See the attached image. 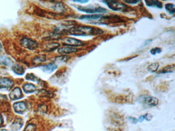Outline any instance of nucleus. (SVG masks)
Returning <instances> with one entry per match:
<instances>
[{
  "mask_svg": "<svg viewBox=\"0 0 175 131\" xmlns=\"http://www.w3.org/2000/svg\"><path fill=\"white\" fill-rule=\"evenodd\" d=\"M57 68V65L54 63H51L47 65H45L42 67V69L45 72H52Z\"/></svg>",
  "mask_w": 175,
  "mask_h": 131,
  "instance_id": "ddd939ff",
  "label": "nucleus"
},
{
  "mask_svg": "<svg viewBox=\"0 0 175 131\" xmlns=\"http://www.w3.org/2000/svg\"><path fill=\"white\" fill-rule=\"evenodd\" d=\"M23 89L26 93H32L36 91V88L34 84L27 83L23 86Z\"/></svg>",
  "mask_w": 175,
  "mask_h": 131,
  "instance_id": "dca6fc26",
  "label": "nucleus"
},
{
  "mask_svg": "<svg viewBox=\"0 0 175 131\" xmlns=\"http://www.w3.org/2000/svg\"><path fill=\"white\" fill-rule=\"evenodd\" d=\"M152 118V116L151 115V114H146L143 115H141V116H140L138 119V121H139V122H142L143 121H151V119Z\"/></svg>",
  "mask_w": 175,
  "mask_h": 131,
  "instance_id": "393cba45",
  "label": "nucleus"
},
{
  "mask_svg": "<svg viewBox=\"0 0 175 131\" xmlns=\"http://www.w3.org/2000/svg\"><path fill=\"white\" fill-rule=\"evenodd\" d=\"M78 50L74 47H63L58 49V52L60 54H68L77 52Z\"/></svg>",
  "mask_w": 175,
  "mask_h": 131,
  "instance_id": "9d476101",
  "label": "nucleus"
},
{
  "mask_svg": "<svg viewBox=\"0 0 175 131\" xmlns=\"http://www.w3.org/2000/svg\"><path fill=\"white\" fill-rule=\"evenodd\" d=\"M75 2H77V3H88V1H82V0H81V1H74Z\"/></svg>",
  "mask_w": 175,
  "mask_h": 131,
  "instance_id": "72a5a7b5",
  "label": "nucleus"
},
{
  "mask_svg": "<svg viewBox=\"0 0 175 131\" xmlns=\"http://www.w3.org/2000/svg\"><path fill=\"white\" fill-rule=\"evenodd\" d=\"M13 64V62L9 57L5 55H0V65L10 67Z\"/></svg>",
  "mask_w": 175,
  "mask_h": 131,
  "instance_id": "4468645a",
  "label": "nucleus"
},
{
  "mask_svg": "<svg viewBox=\"0 0 175 131\" xmlns=\"http://www.w3.org/2000/svg\"><path fill=\"white\" fill-rule=\"evenodd\" d=\"M139 1H135V0H129V1H125L124 2L129 4H136L137 3H139Z\"/></svg>",
  "mask_w": 175,
  "mask_h": 131,
  "instance_id": "c756f323",
  "label": "nucleus"
},
{
  "mask_svg": "<svg viewBox=\"0 0 175 131\" xmlns=\"http://www.w3.org/2000/svg\"><path fill=\"white\" fill-rule=\"evenodd\" d=\"M60 44L58 43H50L45 45V51L48 52L53 51L60 47Z\"/></svg>",
  "mask_w": 175,
  "mask_h": 131,
  "instance_id": "6ab92c4d",
  "label": "nucleus"
},
{
  "mask_svg": "<svg viewBox=\"0 0 175 131\" xmlns=\"http://www.w3.org/2000/svg\"><path fill=\"white\" fill-rule=\"evenodd\" d=\"M38 95L40 97L52 98L53 96V94L52 92H50V91H48L42 89V90H40L38 92Z\"/></svg>",
  "mask_w": 175,
  "mask_h": 131,
  "instance_id": "aec40b11",
  "label": "nucleus"
},
{
  "mask_svg": "<svg viewBox=\"0 0 175 131\" xmlns=\"http://www.w3.org/2000/svg\"><path fill=\"white\" fill-rule=\"evenodd\" d=\"M62 44L66 47H80L84 45L82 41L72 38H64L62 40Z\"/></svg>",
  "mask_w": 175,
  "mask_h": 131,
  "instance_id": "39448f33",
  "label": "nucleus"
},
{
  "mask_svg": "<svg viewBox=\"0 0 175 131\" xmlns=\"http://www.w3.org/2000/svg\"><path fill=\"white\" fill-rule=\"evenodd\" d=\"M36 130V126L34 124H28L26 127L24 131H35Z\"/></svg>",
  "mask_w": 175,
  "mask_h": 131,
  "instance_id": "cd10ccee",
  "label": "nucleus"
},
{
  "mask_svg": "<svg viewBox=\"0 0 175 131\" xmlns=\"http://www.w3.org/2000/svg\"><path fill=\"white\" fill-rule=\"evenodd\" d=\"M161 49L158 47H156L155 48H152L150 50V53L152 55H156L157 53H160L161 52Z\"/></svg>",
  "mask_w": 175,
  "mask_h": 131,
  "instance_id": "c85d7f7f",
  "label": "nucleus"
},
{
  "mask_svg": "<svg viewBox=\"0 0 175 131\" xmlns=\"http://www.w3.org/2000/svg\"><path fill=\"white\" fill-rule=\"evenodd\" d=\"M23 97V94L21 90L19 88H15L9 94V98L12 100H19Z\"/></svg>",
  "mask_w": 175,
  "mask_h": 131,
  "instance_id": "1a4fd4ad",
  "label": "nucleus"
},
{
  "mask_svg": "<svg viewBox=\"0 0 175 131\" xmlns=\"http://www.w3.org/2000/svg\"><path fill=\"white\" fill-rule=\"evenodd\" d=\"M12 70L15 74H18V75H23L25 72V70L23 67L18 65L13 66Z\"/></svg>",
  "mask_w": 175,
  "mask_h": 131,
  "instance_id": "412c9836",
  "label": "nucleus"
},
{
  "mask_svg": "<svg viewBox=\"0 0 175 131\" xmlns=\"http://www.w3.org/2000/svg\"><path fill=\"white\" fill-rule=\"evenodd\" d=\"M175 71V65H168L162 68L158 73V74H165L169 73L174 72Z\"/></svg>",
  "mask_w": 175,
  "mask_h": 131,
  "instance_id": "f3484780",
  "label": "nucleus"
},
{
  "mask_svg": "<svg viewBox=\"0 0 175 131\" xmlns=\"http://www.w3.org/2000/svg\"><path fill=\"white\" fill-rule=\"evenodd\" d=\"M0 131H8L7 130H5V129H2V130H0Z\"/></svg>",
  "mask_w": 175,
  "mask_h": 131,
  "instance_id": "c9c22d12",
  "label": "nucleus"
},
{
  "mask_svg": "<svg viewBox=\"0 0 175 131\" xmlns=\"http://www.w3.org/2000/svg\"><path fill=\"white\" fill-rule=\"evenodd\" d=\"M23 121L21 118H17L14 121L11 125V129L13 131H18L23 127Z\"/></svg>",
  "mask_w": 175,
  "mask_h": 131,
  "instance_id": "9b49d317",
  "label": "nucleus"
},
{
  "mask_svg": "<svg viewBox=\"0 0 175 131\" xmlns=\"http://www.w3.org/2000/svg\"><path fill=\"white\" fill-rule=\"evenodd\" d=\"M14 81L9 78L0 77V90H9L13 87Z\"/></svg>",
  "mask_w": 175,
  "mask_h": 131,
  "instance_id": "0eeeda50",
  "label": "nucleus"
},
{
  "mask_svg": "<svg viewBox=\"0 0 175 131\" xmlns=\"http://www.w3.org/2000/svg\"><path fill=\"white\" fill-rule=\"evenodd\" d=\"M26 79L29 80H32L34 81H39L40 79H38V77H36L34 74L32 73H28L26 76Z\"/></svg>",
  "mask_w": 175,
  "mask_h": 131,
  "instance_id": "a878e982",
  "label": "nucleus"
},
{
  "mask_svg": "<svg viewBox=\"0 0 175 131\" xmlns=\"http://www.w3.org/2000/svg\"><path fill=\"white\" fill-rule=\"evenodd\" d=\"M69 34L75 36H89L102 34L100 29L88 26H78L71 27L67 31Z\"/></svg>",
  "mask_w": 175,
  "mask_h": 131,
  "instance_id": "f257e3e1",
  "label": "nucleus"
},
{
  "mask_svg": "<svg viewBox=\"0 0 175 131\" xmlns=\"http://www.w3.org/2000/svg\"><path fill=\"white\" fill-rule=\"evenodd\" d=\"M53 9L57 12L59 13H62L64 12L65 10V8L63 5L60 2H58L54 4L53 6Z\"/></svg>",
  "mask_w": 175,
  "mask_h": 131,
  "instance_id": "4be33fe9",
  "label": "nucleus"
},
{
  "mask_svg": "<svg viewBox=\"0 0 175 131\" xmlns=\"http://www.w3.org/2000/svg\"><path fill=\"white\" fill-rule=\"evenodd\" d=\"M2 49V45L1 43H0V50H1Z\"/></svg>",
  "mask_w": 175,
  "mask_h": 131,
  "instance_id": "e433bc0d",
  "label": "nucleus"
},
{
  "mask_svg": "<svg viewBox=\"0 0 175 131\" xmlns=\"http://www.w3.org/2000/svg\"><path fill=\"white\" fill-rule=\"evenodd\" d=\"M159 67V64L158 63H154L148 66L147 67V70L150 72L155 73L158 69Z\"/></svg>",
  "mask_w": 175,
  "mask_h": 131,
  "instance_id": "b1692460",
  "label": "nucleus"
},
{
  "mask_svg": "<svg viewBox=\"0 0 175 131\" xmlns=\"http://www.w3.org/2000/svg\"><path fill=\"white\" fill-rule=\"evenodd\" d=\"M165 10L170 14H175V5L173 4H171V3L166 4L165 6Z\"/></svg>",
  "mask_w": 175,
  "mask_h": 131,
  "instance_id": "5701e85b",
  "label": "nucleus"
},
{
  "mask_svg": "<svg viewBox=\"0 0 175 131\" xmlns=\"http://www.w3.org/2000/svg\"><path fill=\"white\" fill-rule=\"evenodd\" d=\"M3 122H4V121H3V117L0 114V127L3 125Z\"/></svg>",
  "mask_w": 175,
  "mask_h": 131,
  "instance_id": "473e14b6",
  "label": "nucleus"
},
{
  "mask_svg": "<svg viewBox=\"0 0 175 131\" xmlns=\"http://www.w3.org/2000/svg\"><path fill=\"white\" fill-rule=\"evenodd\" d=\"M46 59V56L42 54V55L36 56V57H34L32 60V62L33 63L34 65H38V64L45 62Z\"/></svg>",
  "mask_w": 175,
  "mask_h": 131,
  "instance_id": "a211bd4d",
  "label": "nucleus"
},
{
  "mask_svg": "<svg viewBox=\"0 0 175 131\" xmlns=\"http://www.w3.org/2000/svg\"><path fill=\"white\" fill-rule=\"evenodd\" d=\"M152 41V39H149V40H147V41H146L145 43V45H147V44H149L150 42Z\"/></svg>",
  "mask_w": 175,
  "mask_h": 131,
  "instance_id": "f704fd0d",
  "label": "nucleus"
},
{
  "mask_svg": "<svg viewBox=\"0 0 175 131\" xmlns=\"http://www.w3.org/2000/svg\"><path fill=\"white\" fill-rule=\"evenodd\" d=\"M104 16L101 14H91V15H82L79 17V19L81 20H98L100 18H104Z\"/></svg>",
  "mask_w": 175,
  "mask_h": 131,
  "instance_id": "f8f14e48",
  "label": "nucleus"
},
{
  "mask_svg": "<svg viewBox=\"0 0 175 131\" xmlns=\"http://www.w3.org/2000/svg\"><path fill=\"white\" fill-rule=\"evenodd\" d=\"M145 3L148 7H157L159 9H161L163 7L162 3L159 1H145Z\"/></svg>",
  "mask_w": 175,
  "mask_h": 131,
  "instance_id": "2eb2a0df",
  "label": "nucleus"
},
{
  "mask_svg": "<svg viewBox=\"0 0 175 131\" xmlns=\"http://www.w3.org/2000/svg\"><path fill=\"white\" fill-rule=\"evenodd\" d=\"M14 110L16 113L19 114H23L27 110V105L23 101L17 102L13 105Z\"/></svg>",
  "mask_w": 175,
  "mask_h": 131,
  "instance_id": "6e6552de",
  "label": "nucleus"
},
{
  "mask_svg": "<svg viewBox=\"0 0 175 131\" xmlns=\"http://www.w3.org/2000/svg\"><path fill=\"white\" fill-rule=\"evenodd\" d=\"M139 103L149 107H156L158 105L159 100L155 97L150 95H142L138 98Z\"/></svg>",
  "mask_w": 175,
  "mask_h": 131,
  "instance_id": "f03ea898",
  "label": "nucleus"
},
{
  "mask_svg": "<svg viewBox=\"0 0 175 131\" xmlns=\"http://www.w3.org/2000/svg\"><path fill=\"white\" fill-rule=\"evenodd\" d=\"M7 100V97L5 95H0V103H4Z\"/></svg>",
  "mask_w": 175,
  "mask_h": 131,
  "instance_id": "7c9ffc66",
  "label": "nucleus"
},
{
  "mask_svg": "<svg viewBox=\"0 0 175 131\" xmlns=\"http://www.w3.org/2000/svg\"><path fill=\"white\" fill-rule=\"evenodd\" d=\"M70 59V56L67 55H61L56 57V60L62 62H66Z\"/></svg>",
  "mask_w": 175,
  "mask_h": 131,
  "instance_id": "bb28decb",
  "label": "nucleus"
},
{
  "mask_svg": "<svg viewBox=\"0 0 175 131\" xmlns=\"http://www.w3.org/2000/svg\"><path fill=\"white\" fill-rule=\"evenodd\" d=\"M129 119H130V121H131L133 124H136V123L138 121V119H137L136 118L132 117H130L129 118Z\"/></svg>",
  "mask_w": 175,
  "mask_h": 131,
  "instance_id": "2f4dec72",
  "label": "nucleus"
},
{
  "mask_svg": "<svg viewBox=\"0 0 175 131\" xmlns=\"http://www.w3.org/2000/svg\"><path fill=\"white\" fill-rule=\"evenodd\" d=\"M21 45L25 48L29 50H35L38 47V43L36 41H32L28 38H24L21 41Z\"/></svg>",
  "mask_w": 175,
  "mask_h": 131,
  "instance_id": "423d86ee",
  "label": "nucleus"
},
{
  "mask_svg": "<svg viewBox=\"0 0 175 131\" xmlns=\"http://www.w3.org/2000/svg\"><path fill=\"white\" fill-rule=\"evenodd\" d=\"M102 2L105 3L109 8L113 11H126L127 9L126 5L123 3H120V2L116 1H103Z\"/></svg>",
  "mask_w": 175,
  "mask_h": 131,
  "instance_id": "7ed1b4c3",
  "label": "nucleus"
},
{
  "mask_svg": "<svg viewBox=\"0 0 175 131\" xmlns=\"http://www.w3.org/2000/svg\"><path fill=\"white\" fill-rule=\"evenodd\" d=\"M77 9L79 10L84 12L87 14H104L107 12V9L101 7H92V6H88V7H83V6H78Z\"/></svg>",
  "mask_w": 175,
  "mask_h": 131,
  "instance_id": "20e7f679",
  "label": "nucleus"
}]
</instances>
